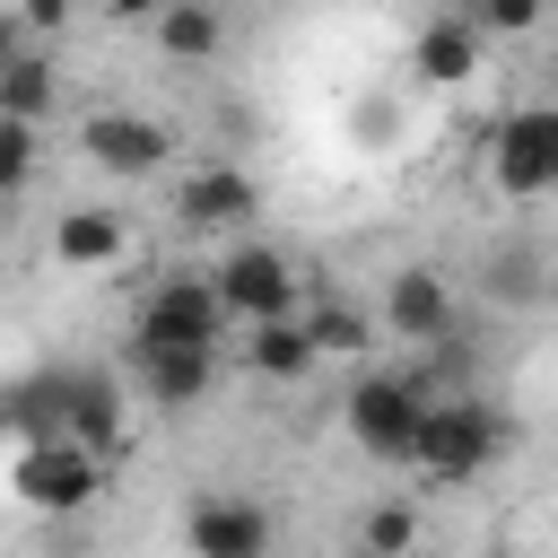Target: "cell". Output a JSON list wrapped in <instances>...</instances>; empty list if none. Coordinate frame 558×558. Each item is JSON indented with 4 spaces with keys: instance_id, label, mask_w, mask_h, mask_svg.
I'll list each match as a JSON object with an SVG mask.
<instances>
[{
    "instance_id": "1",
    "label": "cell",
    "mask_w": 558,
    "mask_h": 558,
    "mask_svg": "<svg viewBox=\"0 0 558 558\" xmlns=\"http://www.w3.org/2000/svg\"><path fill=\"white\" fill-rule=\"evenodd\" d=\"M148 349H227V305L209 288V270H166L140 314H131V357Z\"/></svg>"
},
{
    "instance_id": "2",
    "label": "cell",
    "mask_w": 558,
    "mask_h": 558,
    "mask_svg": "<svg viewBox=\"0 0 558 558\" xmlns=\"http://www.w3.org/2000/svg\"><path fill=\"white\" fill-rule=\"evenodd\" d=\"M427 401H436V384H427L418 366H375V375L349 384L340 418H349V436H357L375 462H410V436H418Z\"/></svg>"
},
{
    "instance_id": "3",
    "label": "cell",
    "mask_w": 558,
    "mask_h": 558,
    "mask_svg": "<svg viewBox=\"0 0 558 558\" xmlns=\"http://www.w3.org/2000/svg\"><path fill=\"white\" fill-rule=\"evenodd\" d=\"M497 445H506V427H497L488 401H427V418H418V436H410V471L436 480V488H453V480L488 471Z\"/></svg>"
},
{
    "instance_id": "4",
    "label": "cell",
    "mask_w": 558,
    "mask_h": 558,
    "mask_svg": "<svg viewBox=\"0 0 558 558\" xmlns=\"http://www.w3.org/2000/svg\"><path fill=\"white\" fill-rule=\"evenodd\" d=\"M9 497L26 514H87L105 497V462L70 436H44V445H17L9 453Z\"/></svg>"
},
{
    "instance_id": "5",
    "label": "cell",
    "mask_w": 558,
    "mask_h": 558,
    "mask_svg": "<svg viewBox=\"0 0 558 558\" xmlns=\"http://www.w3.org/2000/svg\"><path fill=\"white\" fill-rule=\"evenodd\" d=\"M488 192L497 201H541L558 192V96L549 105H514L488 131Z\"/></svg>"
},
{
    "instance_id": "6",
    "label": "cell",
    "mask_w": 558,
    "mask_h": 558,
    "mask_svg": "<svg viewBox=\"0 0 558 558\" xmlns=\"http://www.w3.org/2000/svg\"><path fill=\"white\" fill-rule=\"evenodd\" d=\"M209 288H218L227 323H288V314L305 305V279H296V262H288L279 244H235V253L209 270Z\"/></svg>"
},
{
    "instance_id": "7",
    "label": "cell",
    "mask_w": 558,
    "mask_h": 558,
    "mask_svg": "<svg viewBox=\"0 0 558 558\" xmlns=\"http://www.w3.org/2000/svg\"><path fill=\"white\" fill-rule=\"evenodd\" d=\"M61 436L87 445L96 462H113L131 445V401H122V375L105 366H70V410H61Z\"/></svg>"
},
{
    "instance_id": "8",
    "label": "cell",
    "mask_w": 558,
    "mask_h": 558,
    "mask_svg": "<svg viewBox=\"0 0 558 558\" xmlns=\"http://www.w3.org/2000/svg\"><path fill=\"white\" fill-rule=\"evenodd\" d=\"M78 148H87V166H105V174H157V166L174 157V131H166L157 113H87V122H78Z\"/></svg>"
},
{
    "instance_id": "9",
    "label": "cell",
    "mask_w": 558,
    "mask_h": 558,
    "mask_svg": "<svg viewBox=\"0 0 558 558\" xmlns=\"http://www.w3.org/2000/svg\"><path fill=\"white\" fill-rule=\"evenodd\" d=\"M384 331L410 349H445L453 340V279L445 270H392L384 288Z\"/></svg>"
},
{
    "instance_id": "10",
    "label": "cell",
    "mask_w": 558,
    "mask_h": 558,
    "mask_svg": "<svg viewBox=\"0 0 558 558\" xmlns=\"http://www.w3.org/2000/svg\"><path fill=\"white\" fill-rule=\"evenodd\" d=\"M183 541H192V558H270V506L262 497H201Z\"/></svg>"
},
{
    "instance_id": "11",
    "label": "cell",
    "mask_w": 558,
    "mask_h": 558,
    "mask_svg": "<svg viewBox=\"0 0 558 558\" xmlns=\"http://www.w3.org/2000/svg\"><path fill=\"white\" fill-rule=\"evenodd\" d=\"M480 26L471 17H453V9H436L418 35H410V70L427 78V87H462V78H480Z\"/></svg>"
},
{
    "instance_id": "12",
    "label": "cell",
    "mask_w": 558,
    "mask_h": 558,
    "mask_svg": "<svg viewBox=\"0 0 558 558\" xmlns=\"http://www.w3.org/2000/svg\"><path fill=\"white\" fill-rule=\"evenodd\" d=\"M253 209H262V192H253L244 166H201V174H183V192H174V218H183V227H244Z\"/></svg>"
},
{
    "instance_id": "13",
    "label": "cell",
    "mask_w": 558,
    "mask_h": 558,
    "mask_svg": "<svg viewBox=\"0 0 558 558\" xmlns=\"http://www.w3.org/2000/svg\"><path fill=\"white\" fill-rule=\"evenodd\" d=\"M61 410H70V366H44V375L0 384V436H17V445L61 436Z\"/></svg>"
},
{
    "instance_id": "14",
    "label": "cell",
    "mask_w": 558,
    "mask_h": 558,
    "mask_svg": "<svg viewBox=\"0 0 558 558\" xmlns=\"http://www.w3.org/2000/svg\"><path fill=\"white\" fill-rule=\"evenodd\" d=\"M122 253H131V235H122V218H113V209L70 201V209L52 218V262H70V270H113Z\"/></svg>"
},
{
    "instance_id": "15",
    "label": "cell",
    "mask_w": 558,
    "mask_h": 558,
    "mask_svg": "<svg viewBox=\"0 0 558 558\" xmlns=\"http://www.w3.org/2000/svg\"><path fill=\"white\" fill-rule=\"evenodd\" d=\"M262 384H305L314 366H323V349H314V331H305V314H288V323H244V349H235Z\"/></svg>"
},
{
    "instance_id": "16",
    "label": "cell",
    "mask_w": 558,
    "mask_h": 558,
    "mask_svg": "<svg viewBox=\"0 0 558 558\" xmlns=\"http://www.w3.org/2000/svg\"><path fill=\"white\" fill-rule=\"evenodd\" d=\"M131 366H140V401H157V410H192L218 384V349H148Z\"/></svg>"
},
{
    "instance_id": "17",
    "label": "cell",
    "mask_w": 558,
    "mask_h": 558,
    "mask_svg": "<svg viewBox=\"0 0 558 558\" xmlns=\"http://www.w3.org/2000/svg\"><path fill=\"white\" fill-rule=\"evenodd\" d=\"M148 35H157L166 61H218V52H227V17H218V0H166V9L148 17Z\"/></svg>"
},
{
    "instance_id": "18",
    "label": "cell",
    "mask_w": 558,
    "mask_h": 558,
    "mask_svg": "<svg viewBox=\"0 0 558 558\" xmlns=\"http://www.w3.org/2000/svg\"><path fill=\"white\" fill-rule=\"evenodd\" d=\"M52 96H61V78H52L44 52H17V61L0 70V122H35V131H44Z\"/></svg>"
},
{
    "instance_id": "19",
    "label": "cell",
    "mask_w": 558,
    "mask_h": 558,
    "mask_svg": "<svg viewBox=\"0 0 558 558\" xmlns=\"http://www.w3.org/2000/svg\"><path fill=\"white\" fill-rule=\"evenodd\" d=\"M357 549H375V558H410V549H418V506H410V497L366 506V514H357Z\"/></svg>"
},
{
    "instance_id": "20",
    "label": "cell",
    "mask_w": 558,
    "mask_h": 558,
    "mask_svg": "<svg viewBox=\"0 0 558 558\" xmlns=\"http://www.w3.org/2000/svg\"><path fill=\"white\" fill-rule=\"evenodd\" d=\"M305 331H314V349H323V357H357V349L375 340V323H366L357 305H314V314H305Z\"/></svg>"
},
{
    "instance_id": "21",
    "label": "cell",
    "mask_w": 558,
    "mask_h": 558,
    "mask_svg": "<svg viewBox=\"0 0 558 558\" xmlns=\"http://www.w3.org/2000/svg\"><path fill=\"white\" fill-rule=\"evenodd\" d=\"M541 17H549V0H480L471 26H480V44H497V35H532Z\"/></svg>"
},
{
    "instance_id": "22",
    "label": "cell",
    "mask_w": 558,
    "mask_h": 558,
    "mask_svg": "<svg viewBox=\"0 0 558 558\" xmlns=\"http://www.w3.org/2000/svg\"><path fill=\"white\" fill-rule=\"evenodd\" d=\"M35 183V122H0V201Z\"/></svg>"
},
{
    "instance_id": "23",
    "label": "cell",
    "mask_w": 558,
    "mask_h": 558,
    "mask_svg": "<svg viewBox=\"0 0 558 558\" xmlns=\"http://www.w3.org/2000/svg\"><path fill=\"white\" fill-rule=\"evenodd\" d=\"M9 9H17V26H26V35H61V26L78 17V0H9Z\"/></svg>"
},
{
    "instance_id": "24",
    "label": "cell",
    "mask_w": 558,
    "mask_h": 558,
    "mask_svg": "<svg viewBox=\"0 0 558 558\" xmlns=\"http://www.w3.org/2000/svg\"><path fill=\"white\" fill-rule=\"evenodd\" d=\"M357 131H366V148H384V131H392V105L375 96V105H357Z\"/></svg>"
},
{
    "instance_id": "25",
    "label": "cell",
    "mask_w": 558,
    "mask_h": 558,
    "mask_svg": "<svg viewBox=\"0 0 558 558\" xmlns=\"http://www.w3.org/2000/svg\"><path fill=\"white\" fill-rule=\"evenodd\" d=\"M96 9H105V17H113V26H140V17H157V9H166V0H96Z\"/></svg>"
},
{
    "instance_id": "26",
    "label": "cell",
    "mask_w": 558,
    "mask_h": 558,
    "mask_svg": "<svg viewBox=\"0 0 558 558\" xmlns=\"http://www.w3.org/2000/svg\"><path fill=\"white\" fill-rule=\"evenodd\" d=\"M26 52V26H17V9H0V70Z\"/></svg>"
},
{
    "instance_id": "27",
    "label": "cell",
    "mask_w": 558,
    "mask_h": 558,
    "mask_svg": "<svg viewBox=\"0 0 558 558\" xmlns=\"http://www.w3.org/2000/svg\"><path fill=\"white\" fill-rule=\"evenodd\" d=\"M445 9H453V17H480V0H445Z\"/></svg>"
},
{
    "instance_id": "28",
    "label": "cell",
    "mask_w": 558,
    "mask_h": 558,
    "mask_svg": "<svg viewBox=\"0 0 558 558\" xmlns=\"http://www.w3.org/2000/svg\"><path fill=\"white\" fill-rule=\"evenodd\" d=\"M349 558H375V549H357V541H349Z\"/></svg>"
}]
</instances>
